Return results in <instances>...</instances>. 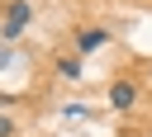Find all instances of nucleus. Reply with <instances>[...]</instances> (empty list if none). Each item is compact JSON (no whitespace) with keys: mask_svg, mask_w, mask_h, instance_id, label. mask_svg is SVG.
<instances>
[{"mask_svg":"<svg viewBox=\"0 0 152 137\" xmlns=\"http://www.w3.org/2000/svg\"><path fill=\"white\" fill-rule=\"evenodd\" d=\"M24 28H28V5H24V0H14V5L5 9V24H0V33H5V38H19Z\"/></svg>","mask_w":152,"mask_h":137,"instance_id":"nucleus-1","label":"nucleus"},{"mask_svg":"<svg viewBox=\"0 0 152 137\" xmlns=\"http://www.w3.org/2000/svg\"><path fill=\"white\" fill-rule=\"evenodd\" d=\"M133 99H138V85H133V80H114L109 104H114V109H133Z\"/></svg>","mask_w":152,"mask_h":137,"instance_id":"nucleus-2","label":"nucleus"},{"mask_svg":"<svg viewBox=\"0 0 152 137\" xmlns=\"http://www.w3.org/2000/svg\"><path fill=\"white\" fill-rule=\"evenodd\" d=\"M104 38H109L104 28H86V33H81V52H95V47H100Z\"/></svg>","mask_w":152,"mask_h":137,"instance_id":"nucleus-3","label":"nucleus"},{"mask_svg":"<svg viewBox=\"0 0 152 137\" xmlns=\"http://www.w3.org/2000/svg\"><path fill=\"white\" fill-rule=\"evenodd\" d=\"M57 71H62V76H71V80H76V76H81V61H76V57H62V61H57Z\"/></svg>","mask_w":152,"mask_h":137,"instance_id":"nucleus-4","label":"nucleus"},{"mask_svg":"<svg viewBox=\"0 0 152 137\" xmlns=\"http://www.w3.org/2000/svg\"><path fill=\"white\" fill-rule=\"evenodd\" d=\"M10 132H14V123H10L5 113H0V137H10Z\"/></svg>","mask_w":152,"mask_h":137,"instance_id":"nucleus-5","label":"nucleus"},{"mask_svg":"<svg viewBox=\"0 0 152 137\" xmlns=\"http://www.w3.org/2000/svg\"><path fill=\"white\" fill-rule=\"evenodd\" d=\"M5 66H10V47H0V71H5Z\"/></svg>","mask_w":152,"mask_h":137,"instance_id":"nucleus-6","label":"nucleus"}]
</instances>
